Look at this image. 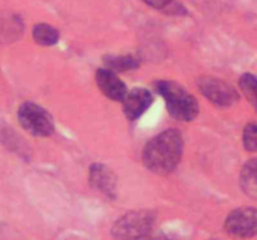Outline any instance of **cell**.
I'll list each match as a JSON object with an SVG mask.
<instances>
[{
	"label": "cell",
	"instance_id": "cell-3",
	"mask_svg": "<svg viewBox=\"0 0 257 240\" xmlns=\"http://www.w3.org/2000/svg\"><path fill=\"white\" fill-rule=\"evenodd\" d=\"M155 222V214L150 210H133L114 222L112 235L118 240H142L152 232Z\"/></svg>",
	"mask_w": 257,
	"mask_h": 240
},
{
	"label": "cell",
	"instance_id": "cell-2",
	"mask_svg": "<svg viewBox=\"0 0 257 240\" xmlns=\"http://www.w3.org/2000/svg\"><path fill=\"white\" fill-rule=\"evenodd\" d=\"M156 89L163 96L168 112L180 122H192L200 112V105L191 92L172 80H160Z\"/></svg>",
	"mask_w": 257,
	"mask_h": 240
},
{
	"label": "cell",
	"instance_id": "cell-7",
	"mask_svg": "<svg viewBox=\"0 0 257 240\" xmlns=\"http://www.w3.org/2000/svg\"><path fill=\"white\" fill-rule=\"evenodd\" d=\"M95 82H97L100 92L113 102H122L128 92L127 86L118 78L117 72H112L107 68H100L97 70Z\"/></svg>",
	"mask_w": 257,
	"mask_h": 240
},
{
	"label": "cell",
	"instance_id": "cell-8",
	"mask_svg": "<svg viewBox=\"0 0 257 240\" xmlns=\"http://www.w3.org/2000/svg\"><path fill=\"white\" fill-rule=\"evenodd\" d=\"M153 96L145 88H136L125 94L123 102V112L128 120H137L151 106Z\"/></svg>",
	"mask_w": 257,
	"mask_h": 240
},
{
	"label": "cell",
	"instance_id": "cell-10",
	"mask_svg": "<svg viewBox=\"0 0 257 240\" xmlns=\"http://www.w3.org/2000/svg\"><path fill=\"white\" fill-rule=\"evenodd\" d=\"M257 162L256 159H251L243 165L241 172V186L243 192L251 198L257 196Z\"/></svg>",
	"mask_w": 257,
	"mask_h": 240
},
{
	"label": "cell",
	"instance_id": "cell-16",
	"mask_svg": "<svg viewBox=\"0 0 257 240\" xmlns=\"http://www.w3.org/2000/svg\"><path fill=\"white\" fill-rule=\"evenodd\" d=\"M142 240H170V239H167V238H163V236H160V238H150V235H148V236H146L145 239H142Z\"/></svg>",
	"mask_w": 257,
	"mask_h": 240
},
{
	"label": "cell",
	"instance_id": "cell-11",
	"mask_svg": "<svg viewBox=\"0 0 257 240\" xmlns=\"http://www.w3.org/2000/svg\"><path fill=\"white\" fill-rule=\"evenodd\" d=\"M103 62L107 69L114 72H128L140 66V62L132 55H107Z\"/></svg>",
	"mask_w": 257,
	"mask_h": 240
},
{
	"label": "cell",
	"instance_id": "cell-5",
	"mask_svg": "<svg viewBox=\"0 0 257 240\" xmlns=\"http://www.w3.org/2000/svg\"><path fill=\"white\" fill-rule=\"evenodd\" d=\"M197 86L201 94L218 108H230L240 99L236 88L220 78L206 75L197 80Z\"/></svg>",
	"mask_w": 257,
	"mask_h": 240
},
{
	"label": "cell",
	"instance_id": "cell-13",
	"mask_svg": "<svg viewBox=\"0 0 257 240\" xmlns=\"http://www.w3.org/2000/svg\"><path fill=\"white\" fill-rule=\"evenodd\" d=\"M240 89L247 98L248 102L255 106L256 105V78L253 74L246 72L240 78Z\"/></svg>",
	"mask_w": 257,
	"mask_h": 240
},
{
	"label": "cell",
	"instance_id": "cell-9",
	"mask_svg": "<svg viewBox=\"0 0 257 240\" xmlns=\"http://www.w3.org/2000/svg\"><path fill=\"white\" fill-rule=\"evenodd\" d=\"M89 182L95 190L104 194L105 196H115V185L117 178L114 176L112 170L103 164H93L89 169Z\"/></svg>",
	"mask_w": 257,
	"mask_h": 240
},
{
	"label": "cell",
	"instance_id": "cell-4",
	"mask_svg": "<svg viewBox=\"0 0 257 240\" xmlns=\"http://www.w3.org/2000/svg\"><path fill=\"white\" fill-rule=\"evenodd\" d=\"M18 119L23 129L34 136L45 138L54 132L53 118L44 108L33 102H23L18 110Z\"/></svg>",
	"mask_w": 257,
	"mask_h": 240
},
{
	"label": "cell",
	"instance_id": "cell-12",
	"mask_svg": "<svg viewBox=\"0 0 257 240\" xmlns=\"http://www.w3.org/2000/svg\"><path fill=\"white\" fill-rule=\"evenodd\" d=\"M33 38L38 44L43 46H50V45L57 44L59 40V32L52 25L40 22L33 28Z\"/></svg>",
	"mask_w": 257,
	"mask_h": 240
},
{
	"label": "cell",
	"instance_id": "cell-6",
	"mask_svg": "<svg viewBox=\"0 0 257 240\" xmlns=\"http://www.w3.org/2000/svg\"><path fill=\"white\" fill-rule=\"evenodd\" d=\"M226 232L242 239H248L256 235L257 214L253 206H243L235 209L225 220Z\"/></svg>",
	"mask_w": 257,
	"mask_h": 240
},
{
	"label": "cell",
	"instance_id": "cell-15",
	"mask_svg": "<svg viewBox=\"0 0 257 240\" xmlns=\"http://www.w3.org/2000/svg\"><path fill=\"white\" fill-rule=\"evenodd\" d=\"M143 2L155 9H165L168 5L172 4L173 0H143Z\"/></svg>",
	"mask_w": 257,
	"mask_h": 240
},
{
	"label": "cell",
	"instance_id": "cell-14",
	"mask_svg": "<svg viewBox=\"0 0 257 240\" xmlns=\"http://www.w3.org/2000/svg\"><path fill=\"white\" fill-rule=\"evenodd\" d=\"M256 124L250 122L245 126L243 130V145L248 152H256L257 149V136H256Z\"/></svg>",
	"mask_w": 257,
	"mask_h": 240
},
{
	"label": "cell",
	"instance_id": "cell-1",
	"mask_svg": "<svg viewBox=\"0 0 257 240\" xmlns=\"http://www.w3.org/2000/svg\"><path fill=\"white\" fill-rule=\"evenodd\" d=\"M182 152V134L177 129H167L146 144L142 160L150 172L158 175H168L180 164Z\"/></svg>",
	"mask_w": 257,
	"mask_h": 240
}]
</instances>
